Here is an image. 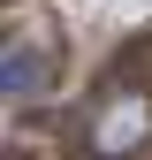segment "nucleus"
Returning <instances> with one entry per match:
<instances>
[{
  "label": "nucleus",
  "instance_id": "f257e3e1",
  "mask_svg": "<svg viewBox=\"0 0 152 160\" xmlns=\"http://www.w3.org/2000/svg\"><path fill=\"white\" fill-rule=\"evenodd\" d=\"M152 145V99L145 92H99L84 107V152L91 160H129Z\"/></svg>",
  "mask_w": 152,
  "mask_h": 160
},
{
  "label": "nucleus",
  "instance_id": "f03ea898",
  "mask_svg": "<svg viewBox=\"0 0 152 160\" xmlns=\"http://www.w3.org/2000/svg\"><path fill=\"white\" fill-rule=\"evenodd\" d=\"M46 92H53V53L38 38H8L0 46V99L8 107H38Z\"/></svg>",
  "mask_w": 152,
  "mask_h": 160
}]
</instances>
